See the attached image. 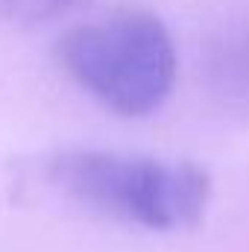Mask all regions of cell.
<instances>
[{
    "label": "cell",
    "instance_id": "obj_1",
    "mask_svg": "<svg viewBox=\"0 0 249 252\" xmlns=\"http://www.w3.org/2000/svg\"><path fill=\"white\" fill-rule=\"evenodd\" d=\"M44 176L67 199L150 232H179L202 220L211 176L190 161L129 156L109 150H59Z\"/></svg>",
    "mask_w": 249,
    "mask_h": 252
},
{
    "label": "cell",
    "instance_id": "obj_2",
    "mask_svg": "<svg viewBox=\"0 0 249 252\" xmlns=\"http://www.w3.org/2000/svg\"><path fill=\"white\" fill-rule=\"evenodd\" d=\"M56 59L79 88L124 118L156 112L179 73L170 30L144 9H118L70 27L56 41Z\"/></svg>",
    "mask_w": 249,
    "mask_h": 252
},
{
    "label": "cell",
    "instance_id": "obj_3",
    "mask_svg": "<svg viewBox=\"0 0 249 252\" xmlns=\"http://www.w3.org/2000/svg\"><path fill=\"white\" fill-rule=\"evenodd\" d=\"M211 73L226 97L249 106V27L214 50Z\"/></svg>",
    "mask_w": 249,
    "mask_h": 252
},
{
    "label": "cell",
    "instance_id": "obj_4",
    "mask_svg": "<svg viewBox=\"0 0 249 252\" xmlns=\"http://www.w3.org/2000/svg\"><path fill=\"white\" fill-rule=\"evenodd\" d=\"M82 3L88 0H0V18L21 27H35L62 18Z\"/></svg>",
    "mask_w": 249,
    "mask_h": 252
}]
</instances>
